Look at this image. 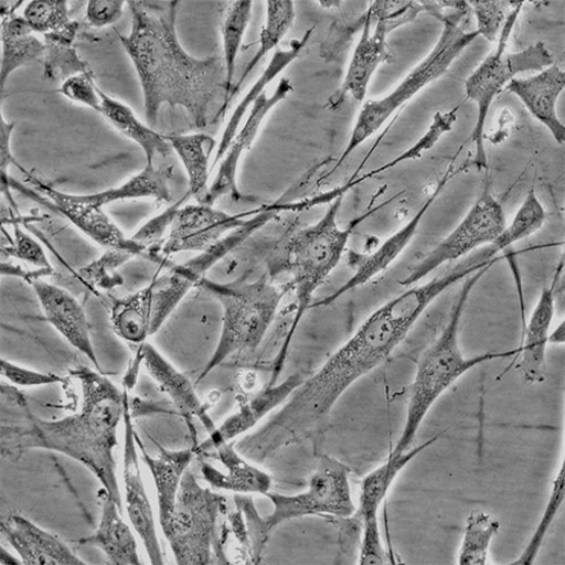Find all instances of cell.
I'll return each mask as SVG.
<instances>
[{
    "mask_svg": "<svg viewBox=\"0 0 565 565\" xmlns=\"http://www.w3.org/2000/svg\"><path fill=\"white\" fill-rule=\"evenodd\" d=\"M254 2H230L221 15V34L223 39V61L226 71L227 98L220 116L228 106L233 88L235 65H237L242 44L253 15ZM218 116V117H220Z\"/></svg>",
    "mask_w": 565,
    "mask_h": 565,
    "instance_id": "d590c367",
    "label": "cell"
},
{
    "mask_svg": "<svg viewBox=\"0 0 565 565\" xmlns=\"http://www.w3.org/2000/svg\"><path fill=\"white\" fill-rule=\"evenodd\" d=\"M492 266H488L463 279L461 289L452 305L448 321L443 328L441 333L420 354L414 380L408 391L403 431L391 457H397L412 448L422 423L426 419L430 409L463 374L481 364L507 359L520 353V350H514L509 352H489L467 358L460 349V324L467 302L478 282Z\"/></svg>",
    "mask_w": 565,
    "mask_h": 565,
    "instance_id": "5b68a950",
    "label": "cell"
},
{
    "mask_svg": "<svg viewBox=\"0 0 565 565\" xmlns=\"http://www.w3.org/2000/svg\"><path fill=\"white\" fill-rule=\"evenodd\" d=\"M211 452L223 467L221 470L210 462H202V478L212 489L245 495H266L271 491V477L249 462L231 443L221 444Z\"/></svg>",
    "mask_w": 565,
    "mask_h": 565,
    "instance_id": "603a6c76",
    "label": "cell"
},
{
    "mask_svg": "<svg viewBox=\"0 0 565 565\" xmlns=\"http://www.w3.org/2000/svg\"><path fill=\"white\" fill-rule=\"evenodd\" d=\"M565 342L564 320L554 329L548 337V344L562 345Z\"/></svg>",
    "mask_w": 565,
    "mask_h": 565,
    "instance_id": "816d5d0a",
    "label": "cell"
},
{
    "mask_svg": "<svg viewBox=\"0 0 565 565\" xmlns=\"http://www.w3.org/2000/svg\"><path fill=\"white\" fill-rule=\"evenodd\" d=\"M139 355L141 364L145 365L161 392L168 396L178 415L191 426L195 418L200 419L207 434L211 435L216 426L196 393V385L150 343L140 345Z\"/></svg>",
    "mask_w": 565,
    "mask_h": 565,
    "instance_id": "ffe728a7",
    "label": "cell"
},
{
    "mask_svg": "<svg viewBox=\"0 0 565 565\" xmlns=\"http://www.w3.org/2000/svg\"><path fill=\"white\" fill-rule=\"evenodd\" d=\"M313 33V28L308 30L301 39H295L286 50L278 49L271 56L268 65L257 82L246 94L237 108L233 111L223 131L218 150L213 162V168L222 160L227 152L232 140L238 134V128L247 111H250L254 104L262 97L264 89L278 76L294 64L305 50L306 44Z\"/></svg>",
    "mask_w": 565,
    "mask_h": 565,
    "instance_id": "4316f807",
    "label": "cell"
},
{
    "mask_svg": "<svg viewBox=\"0 0 565 565\" xmlns=\"http://www.w3.org/2000/svg\"><path fill=\"white\" fill-rule=\"evenodd\" d=\"M498 259L486 248L447 274L408 288L373 311L355 334L306 379L254 436L250 443L254 457L267 459L318 435L343 395L395 352L440 296Z\"/></svg>",
    "mask_w": 565,
    "mask_h": 565,
    "instance_id": "6da1fadb",
    "label": "cell"
},
{
    "mask_svg": "<svg viewBox=\"0 0 565 565\" xmlns=\"http://www.w3.org/2000/svg\"><path fill=\"white\" fill-rule=\"evenodd\" d=\"M139 454L150 469L152 476L159 508V523L163 531L171 518L177 497L186 470L198 456L194 447L181 450H169L160 445L157 457L151 456L143 441L137 436Z\"/></svg>",
    "mask_w": 565,
    "mask_h": 565,
    "instance_id": "cb8c5ba5",
    "label": "cell"
},
{
    "mask_svg": "<svg viewBox=\"0 0 565 565\" xmlns=\"http://www.w3.org/2000/svg\"><path fill=\"white\" fill-rule=\"evenodd\" d=\"M71 374L81 386L78 412L53 420L29 415L25 427L3 428L2 439L12 438L13 448L21 451L50 450L82 463L122 509L115 449L128 392L120 391L98 370L81 366Z\"/></svg>",
    "mask_w": 565,
    "mask_h": 565,
    "instance_id": "3957f363",
    "label": "cell"
},
{
    "mask_svg": "<svg viewBox=\"0 0 565 565\" xmlns=\"http://www.w3.org/2000/svg\"><path fill=\"white\" fill-rule=\"evenodd\" d=\"M24 173L36 190L51 201L50 206L66 217L93 243L106 250H125L136 257L160 264L153 255L136 244L131 237H126L119 226L104 211V207L86 203L78 195L60 192L26 171Z\"/></svg>",
    "mask_w": 565,
    "mask_h": 565,
    "instance_id": "5bb4252c",
    "label": "cell"
},
{
    "mask_svg": "<svg viewBox=\"0 0 565 565\" xmlns=\"http://www.w3.org/2000/svg\"><path fill=\"white\" fill-rule=\"evenodd\" d=\"M136 256L125 250H106V253L79 270V275L94 287L109 290L122 285L117 269Z\"/></svg>",
    "mask_w": 565,
    "mask_h": 565,
    "instance_id": "b9f144b4",
    "label": "cell"
},
{
    "mask_svg": "<svg viewBox=\"0 0 565 565\" xmlns=\"http://www.w3.org/2000/svg\"><path fill=\"white\" fill-rule=\"evenodd\" d=\"M387 563V553L385 550L380 516L371 515L362 521L361 545L359 554V564L380 565Z\"/></svg>",
    "mask_w": 565,
    "mask_h": 565,
    "instance_id": "bcb514c9",
    "label": "cell"
},
{
    "mask_svg": "<svg viewBox=\"0 0 565 565\" xmlns=\"http://www.w3.org/2000/svg\"><path fill=\"white\" fill-rule=\"evenodd\" d=\"M2 535L25 565H85L72 548L56 535L44 531L22 514L2 522Z\"/></svg>",
    "mask_w": 565,
    "mask_h": 565,
    "instance_id": "7402d4cb",
    "label": "cell"
},
{
    "mask_svg": "<svg viewBox=\"0 0 565 565\" xmlns=\"http://www.w3.org/2000/svg\"><path fill=\"white\" fill-rule=\"evenodd\" d=\"M443 435L444 433L433 437L426 443L412 447L397 457L390 456L386 462L372 470V472L362 480L359 507L352 518L362 524L365 518L379 515L384 500L397 477L403 472V469L424 450L434 446Z\"/></svg>",
    "mask_w": 565,
    "mask_h": 565,
    "instance_id": "f1b7e54d",
    "label": "cell"
},
{
    "mask_svg": "<svg viewBox=\"0 0 565 565\" xmlns=\"http://www.w3.org/2000/svg\"><path fill=\"white\" fill-rule=\"evenodd\" d=\"M459 108L449 110L447 113L438 111L433 122L426 134H424L416 143L409 148V150L405 151L401 156H398L396 159L392 160L391 162L384 164L383 167L375 169L362 178L355 180V183H360L366 179H370L372 177L382 174L397 166H401L404 162L413 161L416 159H419L423 157L424 153L429 152L433 150L438 143L441 137L448 132H450L454 128V125L457 121V111Z\"/></svg>",
    "mask_w": 565,
    "mask_h": 565,
    "instance_id": "f35d334b",
    "label": "cell"
},
{
    "mask_svg": "<svg viewBox=\"0 0 565 565\" xmlns=\"http://www.w3.org/2000/svg\"><path fill=\"white\" fill-rule=\"evenodd\" d=\"M58 93L66 99L102 115V99L93 73L79 74L63 82Z\"/></svg>",
    "mask_w": 565,
    "mask_h": 565,
    "instance_id": "c3c4849f",
    "label": "cell"
},
{
    "mask_svg": "<svg viewBox=\"0 0 565 565\" xmlns=\"http://www.w3.org/2000/svg\"><path fill=\"white\" fill-rule=\"evenodd\" d=\"M2 564H22V561L11 556L7 551L2 547Z\"/></svg>",
    "mask_w": 565,
    "mask_h": 565,
    "instance_id": "f5cc1de1",
    "label": "cell"
},
{
    "mask_svg": "<svg viewBox=\"0 0 565 565\" xmlns=\"http://www.w3.org/2000/svg\"><path fill=\"white\" fill-rule=\"evenodd\" d=\"M565 494V465L562 462L558 472L552 483L551 493L545 505L544 513L541 518L536 530L526 545L525 550L522 552L520 557H516L510 564L514 565H530L533 564L543 546V543L546 539L548 531L552 527V524L561 510V507L564 502Z\"/></svg>",
    "mask_w": 565,
    "mask_h": 565,
    "instance_id": "ab89813d",
    "label": "cell"
},
{
    "mask_svg": "<svg viewBox=\"0 0 565 565\" xmlns=\"http://www.w3.org/2000/svg\"><path fill=\"white\" fill-rule=\"evenodd\" d=\"M546 217L544 205L536 192L531 190L511 222L505 225L499 238L489 247L498 255L513 245L526 241L544 226Z\"/></svg>",
    "mask_w": 565,
    "mask_h": 565,
    "instance_id": "74e56055",
    "label": "cell"
},
{
    "mask_svg": "<svg viewBox=\"0 0 565 565\" xmlns=\"http://www.w3.org/2000/svg\"><path fill=\"white\" fill-rule=\"evenodd\" d=\"M500 527L495 518L486 512L470 513L467 518L457 564H488L490 546Z\"/></svg>",
    "mask_w": 565,
    "mask_h": 565,
    "instance_id": "8d00e7d4",
    "label": "cell"
},
{
    "mask_svg": "<svg viewBox=\"0 0 565 565\" xmlns=\"http://www.w3.org/2000/svg\"><path fill=\"white\" fill-rule=\"evenodd\" d=\"M273 504L267 516H260L254 504L246 509L247 522L256 555L263 552L270 533L279 525L311 515H332L348 520L355 511L350 486V470L338 459L324 457L309 480L306 491L287 495L268 492Z\"/></svg>",
    "mask_w": 565,
    "mask_h": 565,
    "instance_id": "ba28073f",
    "label": "cell"
},
{
    "mask_svg": "<svg viewBox=\"0 0 565 565\" xmlns=\"http://www.w3.org/2000/svg\"><path fill=\"white\" fill-rule=\"evenodd\" d=\"M296 20V4L289 0L266 2V21L260 31L259 49L247 65L237 84H234L228 103L244 85L255 67L273 51H277L282 39L287 36Z\"/></svg>",
    "mask_w": 565,
    "mask_h": 565,
    "instance_id": "e575fe53",
    "label": "cell"
},
{
    "mask_svg": "<svg viewBox=\"0 0 565 565\" xmlns=\"http://www.w3.org/2000/svg\"><path fill=\"white\" fill-rule=\"evenodd\" d=\"M172 172V167L147 164L143 170L120 185L109 188V190L97 194L78 196L82 201L99 207L116 202L140 199H152L161 204L171 203L170 179Z\"/></svg>",
    "mask_w": 565,
    "mask_h": 565,
    "instance_id": "f546056e",
    "label": "cell"
},
{
    "mask_svg": "<svg viewBox=\"0 0 565 565\" xmlns=\"http://www.w3.org/2000/svg\"><path fill=\"white\" fill-rule=\"evenodd\" d=\"M100 500L102 518L97 531L77 543L82 546L98 547L113 565L141 564L136 537L124 521L122 509L104 490Z\"/></svg>",
    "mask_w": 565,
    "mask_h": 565,
    "instance_id": "d4e9b609",
    "label": "cell"
},
{
    "mask_svg": "<svg viewBox=\"0 0 565 565\" xmlns=\"http://www.w3.org/2000/svg\"><path fill=\"white\" fill-rule=\"evenodd\" d=\"M456 173L457 172L452 171L451 168L447 170L438 182L436 190L426 200V202L423 203L415 215L402 228L395 232L383 245L365 257H362L358 263L354 274L345 281V285L331 296H328L313 305L311 308L331 306L343 296L367 285L371 279L387 270L413 242L424 216L427 215L431 206L437 202L444 192L445 186Z\"/></svg>",
    "mask_w": 565,
    "mask_h": 565,
    "instance_id": "e0dca14e",
    "label": "cell"
},
{
    "mask_svg": "<svg viewBox=\"0 0 565 565\" xmlns=\"http://www.w3.org/2000/svg\"><path fill=\"white\" fill-rule=\"evenodd\" d=\"M31 287L46 321L65 341L85 355L94 367L103 372L92 342L90 324L78 300L67 290L45 281L44 278L34 280Z\"/></svg>",
    "mask_w": 565,
    "mask_h": 565,
    "instance_id": "d6986e66",
    "label": "cell"
},
{
    "mask_svg": "<svg viewBox=\"0 0 565 565\" xmlns=\"http://www.w3.org/2000/svg\"><path fill=\"white\" fill-rule=\"evenodd\" d=\"M305 380L298 372L288 376L285 382L267 385L246 401H242L205 441L194 446L196 455L204 456L216 446L231 443L253 430L268 414L285 405Z\"/></svg>",
    "mask_w": 565,
    "mask_h": 565,
    "instance_id": "ac0fdd59",
    "label": "cell"
},
{
    "mask_svg": "<svg viewBox=\"0 0 565 565\" xmlns=\"http://www.w3.org/2000/svg\"><path fill=\"white\" fill-rule=\"evenodd\" d=\"M514 4L515 2H489V0L469 2L468 6L477 18V31L480 36L490 42L497 41Z\"/></svg>",
    "mask_w": 565,
    "mask_h": 565,
    "instance_id": "f6af8a7d",
    "label": "cell"
},
{
    "mask_svg": "<svg viewBox=\"0 0 565 565\" xmlns=\"http://www.w3.org/2000/svg\"><path fill=\"white\" fill-rule=\"evenodd\" d=\"M557 276L550 287L542 289L539 301L531 315L523 348L520 369L527 384H542L546 373V350L550 329L555 313V290Z\"/></svg>",
    "mask_w": 565,
    "mask_h": 565,
    "instance_id": "484cf974",
    "label": "cell"
},
{
    "mask_svg": "<svg viewBox=\"0 0 565 565\" xmlns=\"http://www.w3.org/2000/svg\"><path fill=\"white\" fill-rule=\"evenodd\" d=\"M343 200L344 195H339L329 204L318 222L292 234V237L279 247L270 265L273 275L286 273L290 276L291 288L296 292L297 309L289 334L274 361L268 385H275L279 381L298 327L311 308L313 296L339 266L353 230L366 217L364 215L355 218L347 227H342L339 224V214Z\"/></svg>",
    "mask_w": 565,
    "mask_h": 565,
    "instance_id": "277c9868",
    "label": "cell"
},
{
    "mask_svg": "<svg viewBox=\"0 0 565 565\" xmlns=\"http://www.w3.org/2000/svg\"><path fill=\"white\" fill-rule=\"evenodd\" d=\"M98 93L102 99V115L143 150L147 164H156L159 158L166 159L171 156L172 149L166 136L141 122L130 107L108 96L99 86Z\"/></svg>",
    "mask_w": 565,
    "mask_h": 565,
    "instance_id": "1f68e13d",
    "label": "cell"
},
{
    "mask_svg": "<svg viewBox=\"0 0 565 565\" xmlns=\"http://www.w3.org/2000/svg\"><path fill=\"white\" fill-rule=\"evenodd\" d=\"M524 2H515L499 35L498 49L467 78L465 93L467 99L478 107L477 125L472 135L477 149L476 162L487 167L484 130L490 109L502 89L518 75L527 72H541L554 65V57L544 42H537L529 49L508 53L507 44Z\"/></svg>",
    "mask_w": 565,
    "mask_h": 565,
    "instance_id": "9c48e42d",
    "label": "cell"
},
{
    "mask_svg": "<svg viewBox=\"0 0 565 565\" xmlns=\"http://www.w3.org/2000/svg\"><path fill=\"white\" fill-rule=\"evenodd\" d=\"M188 177V194L205 204L210 193V160L217 141L205 132L166 136Z\"/></svg>",
    "mask_w": 565,
    "mask_h": 565,
    "instance_id": "83f0119b",
    "label": "cell"
},
{
    "mask_svg": "<svg viewBox=\"0 0 565 565\" xmlns=\"http://www.w3.org/2000/svg\"><path fill=\"white\" fill-rule=\"evenodd\" d=\"M15 122H8L2 115V122H0V169H2V193L7 196L12 205L14 204L11 190V178L9 175V169L12 166H18L11 148V141L13 131L15 129ZM20 168V167H19ZM25 172L22 168H20Z\"/></svg>",
    "mask_w": 565,
    "mask_h": 565,
    "instance_id": "f907efd6",
    "label": "cell"
},
{
    "mask_svg": "<svg viewBox=\"0 0 565 565\" xmlns=\"http://www.w3.org/2000/svg\"><path fill=\"white\" fill-rule=\"evenodd\" d=\"M81 23L71 21L63 29L44 34V77L64 82L79 74H90L87 64L81 60L75 49V40Z\"/></svg>",
    "mask_w": 565,
    "mask_h": 565,
    "instance_id": "d6a6232c",
    "label": "cell"
},
{
    "mask_svg": "<svg viewBox=\"0 0 565 565\" xmlns=\"http://www.w3.org/2000/svg\"><path fill=\"white\" fill-rule=\"evenodd\" d=\"M465 12L446 17L440 38L430 54L424 58L390 93L379 100L366 102L354 125L349 143L338 161L337 171L350 156L356 151L372 135L379 131L387 120L403 106L431 83L443 77L459 56L479 36V32L465 31L459 24Z\"/></svg>",
    "mask_w": 565,
    "mask_h": 565,
    "instance_id": "52a82bcc",
    "label": "cell"
},
{
    "mask_svg": "<svg viewBox=\"0 0 565 565\" xmlns=\"http://www.w3.org/2000/svg\"><path fill=\"white\" fill-rule=\"evenodd\" d=\"M128 3L131 30L119 39L143 92L148 124L157 126L160 110L169 106L183 108L205 129L211 110L227 98L223 57L200 60L182 49L177 33L180 2Z\"/></svg>",
    "mask_w": 565,
    "mask_h": 565,
    "instance_id": "7a4b0ae2",
    "label": "cell"
},
{
    "mask_svg": "<svg viewBox=\"0 0 565 565\" xmlns=\"http://www.w3.org/2000/svg\"><path fill=\"white\" fill-rule=\"evenodd\" d=\"M110 321L115 333L121 340L143 345L151 335V306L146 288L115 300Z\"/></svg>",
    "mask_w": 565,
    "mask_h": 565,
    "instance_id": "836d02e7",
    "label": "cell"
},
{
    "mask_svg": "<svg viewBox=\"0 0 565 565\" xmlns=\"http://www.w3.org/2000/svg\"><path fill=\"white\" fill-rule=\"evenodd\" d=\"M13 227L14 239L10 246L2 247V255L17 258L39 270L49 271L54 275L55 269L43 247L31 235L25 233L19 224H13Z\"/></svg>",
    "mask_w": 565,
    "mask_h": 565,
    "instance_id": "ee69618b",
    "label": "cell"
},
{
    "mask_svg": "<svg viewBox=\"0 0 565 565\" xmlns=\"http://www.w3.org/2000/svg\"><path fill=\"white\" fill-rule=\"evenodd\" d=\"M200 287L221 305L222 326L215 350L196 384L227 359L255 351L264 341L282 299L290 290L275 285L267 276L243 282H218L205 277Z\"/></svg>",
    "mask_w": 565,
    "mask_h": 565,
    "instance_id": "8992f818",
    "label": "cell"
},
{
    "mask_svg": "<svg viewBox=\"0 0 565 565\" xmlns=\"http://www.w3.org/2000/svg\"><path fill=\"white\" fill-rule=\"evenodd\" d=\"M419 11L420 7L414 2H373L370 4L338 104L345 96H351L360 104L364 102L373 75L391 58L387 44L388 35L398 26L414 20Z\"/></svg>",
    "mask_w": 565,
    "mask_h": 565,
    "instance_id": "8fae6325",
    "label": "cell"
},
{
    "mask_svg": "<svg viewBox=\"0 0 565 565\" xmlns=\"http://www.w3.org/2000/svg\"><path fill=\"white\" fill-rule=\"evenodd\" d=\"M2 6V70L0 84L2 92L10 76L19 68L44 56V42L33 35L24 18Z\"/></svg>",
    "mask_w": 565,
    "mask_h": 565,
    "instance_id": "4dcf8cb0",
    "label": "cell"
},
{
    "mask_svg": "<svg viewBox=\"0 0 565 565\" xmlns=\"http://www.w3.org/2000/svg\"><path fill=\"white\" fill-rule=\"evenodd\" d=\"M292 92L294 84L291 79L282 77L278 82L271 97H268L266 92H264L262 97L254 104L245 126L235 135L220 164L218 172L210 185V193L205 205L214 206L218 200L225 196H228L234 202L254 200L250 196L244 195L239 190V163L244 154L252 149L266 117L280 103L285 102Z\"/></svg>",
    "mask_w": 565,
    "mask_h": 565,
    "instance_id": "2e32d148",
    "label": "cell"
},
{
    "mask_svg": "<svg viewBox=\"0 0 565 565\" xmlns=\"http://www.w3.org/2000/svg\"><path fill=\"white\" fill-rule=\"evenodd\" d=\"M188 196L191 195L186 193L185 196L170 205L166 211L149 220L145 225H141L131 237L136 244L153 255L160 264L167 263L168 259L160 255L157 247H160L161 250L162 246L160 243L163 242L167 231H170L179 210L183 206Z\"/></svg>",
    "mask_w": 565,
    "mask_h": 565,
    "instance_id": "7bdbcfd3",
    "label": "cell"
},
{
    "mask_svg": "<svg viewBox=\"0 0 565 565\" xmlns=\"http://www.w3.org/2000/svg\"><path fill=\"white\" fill-rule=\"evenodd\" d=\"M23 18L36 33L49 34L66 26L68 2L65 0H33L23 12Z\"/></svg>",
    "mask_w": 565,
    "mask_h": 565,
    "instance_id": "60d3db41",
    "label": "cell"
},
{
    "mask_svg": "<svg viewBox=\"0 0 565 565\" xmlns=\"http://www.w3.org/2000/svg\"><path fill=\"white\" fill-rule=\"evenodd\" d=\"M507 225L500 202L486 188L458 225L401 281L405 288L418 285L441 266L491 246Z\"/></svg>",
    "mask_w": 565,
    "mask_h": 565,
    "instance_id": "7c38bea8",
    "label": "cell"
},
{
    "mask_svg": "<svg viewBox=\"0 0 565 565\" xmlns=\"http://www.w3.org/2000/svg\"><path fill=\"white\" fill-rule=\"evenodd\" d=\"M226 499L214 489L200 484L191 469L186 470L167 527L162 531L175 564H214L217 556L216 530Z\"/></svg>",
    "mask_w": 565,
    "mask_h": 565,
    "instance_id": "30bf717a",
    "label": "cell"
},
{
    "mask_svg": "<svg viewBox=\"0 0 565 565\" xmlns=\"http://www.w3.org/2000/svg\"><path fill=\"white\" fill-rule=\"evenodd\" d=\"M124 458L122 481L124 503L132 529L143 544L149 561L153 565L164 564L163 551L158 537L154 511L148 495L139 466L137 433L134 428L129 395L124 413Z\"/></svg>",
    "mask_w": 565,
    "mask_h": 565,
    "instance_id": "4fadbf2b",
    "label": "cell"
},
{
    "mask_svg": "<svg viewBox=\"0 0 565 565\" xmlns=\"http://www.w3.org/2000/svg\"><path fill=\"white\" fill-rule=\"evenodd\" d=\"M257 211L258 209L230 214L205 204L182 206L172 223L160 255L168 259L181 253H203L227 233L243 225Z\"/></svg>",
    "mask_w": 565,
    "mask_h": 565,
    "instance_id": "9a60e30c",
    "label": "cell"
},
{
    "mask_svg": "<svg viewBox=\"0 0 565 565\" xmlns=\"http://www.w3.org/2000/svg\"><path fill=\"white\" fill-rule=\"evenodd\" d=\"M0 374L10 384L23 388L43 387L65 383L63 376L50 372H39L9 360L0 361Z\"/></svg>",
    "mask_w": 565,
    "mask_h": 565,
    "instance_id": "7dc6e473",
    "label": "cell"
},
{
    "mask_svg": "<svg viewBox=\"0 0 565 565\" xmlns=\"http://www.w3.org/2000/svg\"><path fill=\"white\" fill-rule=\"evenodd\" d=\"M565 88V73L552 65L527 78H513L505 90L520 99L530 114L547 128L557 145L565 143V126L557 116V102Z\"/></svg>",
    "mask_w": 565,
    "mask_h": 565,
    "instance_id": "44dd1931",
    "label": "cell"
},
{
    "mask_svg": "<svg viewBox=\"0 0 565 565\" xmlns=\"http://www.w3.org/2000/svg\"><path fill=\"white\" fill-rule=\"evenodd\" d=\"M122 0H89L85 22L92 28H105L117 23L124 15Z\"/></svg>",
    "mask_w": 565,
    "mask_h": 565,
    "instance_id": "681fc988",
    "label": "cell"
}]
</instances>
